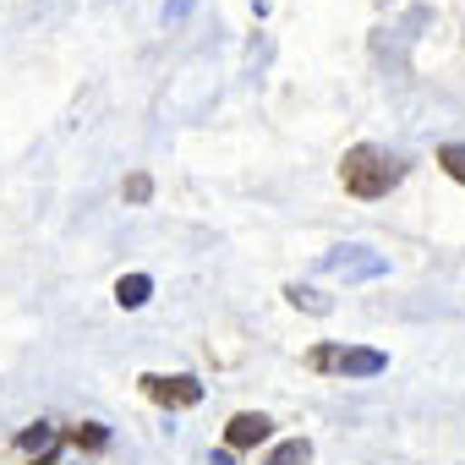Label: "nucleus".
I'll return each instance as SVG.
<instances>
[{
	"instance_id": "f257e3e1",
	"label": "nucleus",
	"mask_w": 465,
	"mask_h": 465,
	"mask_svg": "<svg viewBox=\"0 0 465 465\" xmlns=\"http://www.w3.org/2000/svg\"><path fill=\"white\" fill-rule=\"evenodd\" d=\"M400 175H405V164H400L389 148H372V143H356V148H345V159H340V181H345V192H356V197H389V192L400 186Z\"/></svg>"
},
{
	"instance_id": "f03ea898",
	"label": "nucleus",
	"mask_w": 465,
	"mask_h": 465,
	"mask_svg": "<svg viewBox=\"0 0 465 465\" xmlns=\"http://www.w3.org/2000/svg\"><path fill=\"white\" fill-rule=\"evenodd\" d=\"M143 389H148V400H159V405H197V400H203V383H197L192 372H175V378L148 372Z\"/></svg>"
},
{
	"instance_id": "7ed1b4c3",
	"label": "nucleus",
	"mask_w": 465,
	"mask_h": 465,
	"mask_svg": "<svg viewBox=\"0 0 465 465\" xmlns=\"http://www.w3.org/2000/svg\"><path fill=\"white\" fill-rule=\"evenodd\" d=\"M269 432H274V421L263 411H242V416H230V427H224V449H258Z\"/></svg>"
},
{
	"instance_id": "20e7f679",
	"label": "nucleus",
	"mask_w": 465,
	"mask_h": 465,
	"mask_svg": "<svg viewBox=\"0 0 465 465\" xmlns=\"http://www.w3.org/2000/svg\"><path fill=\"white\" fill-rule=\"evenodd\" d=\"M383 367H389L383 351H367V345H340L334 351V372L340 378H378Z\"/></svg>"
},
{
	"instance_id": "39448f33",
	"label": "nucleus",
	"mask_w": 465,
	"mask_h": 465,
	"mask_svg": "<svg viewBox=\"0 0 465 465\" xmlns=\"http://www.w3.org/2000/svg\"><path fill=\"white\" fill-rule=\"evenodd\" d=\"M323 269L345 274V280H372V274H383V258H367V247H340L323 258Z\"/></svg>"
},
{
	"instance_id": "423d86ee",
	"label": "nucleus",
	"mask_w": 465,
	"mask_h": 465,
	"mask_svg": "<svg viewBox=\"0 0 465 465\" xmlns=\"http://www.w3.org/2000/svg\"><path fill=\"white\" fill-rule=\"evenodd\" d=\"M148 296H153V280H148V274H126V280L115 285V302H121L126 312H137Z\"/></svg>"
},
{
	"instance_id": "0eeeda50",
	"label": "nucleus",
	"mask_w": 465,
	"mask_h": 465,
	"mask_svg": "<svg viewBox=\"0 0 465 465\" xmlns=\"http://www.w3.org/2000/svg\"><path fill=\"white\" fill-rule=\"evenodd\" d=\"M307 460H312V443H307V438H285V443L269 454V465H307Z\"/></svg>"
},
{
	"instance_id": "6e6552de",
	"label": "nucleus",
	"mask_w": 465,
	"mask_h": 465,
	"mask_svg": "<svg viewBox=\"0 0 465 465\" xmlns=\"http://www.w3.org/2000/svg\"><path fill=\"white\" fill-rule=\"evenodd\" d=\"M285 296H291V307H307V312H329V296H318V291H307V285H285Z\"/></svg>"
},
{
	"instance_id": "1a4fd4ad",
	"label": "nucleus",
	"mask_w": 465,
	"mask_h": 465,
	"mask_svg": "<svg viewBox=\"0 0 465 465\" xmlns=\"http://www.w3.org/2000/svg\"><path fill=\"white\" fill-rule=\"evenodd\" d=\"M438 164L465 186V143H443V148H438Z\"/></svg>"
},
{
	"instance_id": "9d476101",
	"label": "nucleus",
	"mask_w": 465,
	"mask_h": 465,
	"mask_svg": "<svg viewBox=\"0 0 465 465\" xmlns=\"http://www.w3.org/2000/svg\"><path fill=\"white\" fill-rule=\"evenodd\" d=\"M72 443H77V449H104L110 432H104L99 421H83V427H72Z\"/></svg>"
},
{
	"instance_id": "9b49d317",
	"label": "nucleus",
	"mask_w": 465,
	"mask_h": 465,
	"mask_svg": "<svg viewBox=\"0 0 465 465\" xmlns=\"http://www.w3.org/2000/svg\"><path fill=\"white\" fill-rule=\"evenodd\" d=\"M50 443H55V432H50L45 421H39V427H28V432L17 438V449H28V454H39V449H50Z\"/></svg>"
},
{
	"instance_id": "f8f14e48",
	"label": "nucleus",
	"mask_w": 465,
	"mask_h": 465,
	"mask_svg": "<svg viewBox=\"0 0 465 465\" xmlns=\"http://www.w3.org/2000/svg\"><path fill=\"white\" fill-rule=\"evenodd\" d=\"M148 192H153V181H148L143 170H137V175H126V197H132V203H148Z\"/></svg>"
},
{
	"instance_id": "ddd939ff",
	"label": "nucleus",
	"mask_w": 465,
	"mask_h": 465,
	"mask_svg": "<svg viewBox=\"0 0 465 465\" xmlns=\"http://www.w3.org/2000/svg\"><path fill=\"white\" fill-rule=\"evenodd\" d=\"M334 351H340V345H318V351L307 356V367H318V372H334Z\"/></svg>"
},
{
	"instance_id": "4468645a",
	"label": "nucleus",
	"mask_w": 465,
	"mask_h": 465,
	"mask_svg": "<svg viewBox=\"0 0 465 465\" xmlns=\"http://www.w3.org/2000/svg\"><path fill=\"white\" fill-rule=\"evenodd\" d=\"M208 465H236V460H230V449H219V454H213Z\"/></svg>"
}]
</instances>
